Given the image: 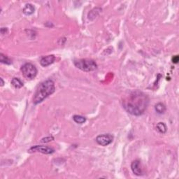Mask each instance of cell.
Instances as JSON below:
<instances>
[{
  "instance_id": "obj_1",
  "label": "cell",
  "mask_w": 179,
  "mask_h": 179,
  "mask_svg": "<svg viewBox=\"0 0 179 179\" xmlns=\"http://www.w3.org/2000/svg\"><path fill=\"white\" fill-rule=\"evenodd\" d=\"M148 104L149 98L148 95L139 90L131 92L122 103V106L127 112L137 116L143 114Z\"/></svg>"
},
{
  "instance_id": "obj_2",
  "label": "cell",
  "mask_w": 179,
  "mask_h": 179,
  "mask_svg": "<svg viewBox=\"0 0 179 179\" xmlns=\"http://www.w3.org/2000/svg\"><path fill=\"white\" fill-rule=\"evenodd\" d=\"M55 90V83L52 80H46L41 83L36 90L33 98V102L34 104H38L42 102L47 97L53 94Z\"/></svg>"
},
{
  "instance_id": "obj_3",
  "label": "cell",
  "mask_w": 179,
  "mask_h": 179,
  "mask_svg": "<svg viewBox=\"0 0 179 179\" xmlns=\"http://www.w3.org/2000/svg\"><path fill=\"white\" fill-rule=\"evenodd\" d=\"M73 64L78 69L86 72L94 71L97 69V65L95 61L91 59H76L73 62Z\"/></svg>"
},
{
  "instance_id": "obj_4",
  "label": "cell",
  "mask_w": 179,
  "mask_h": 179,
  "mask_svg": "<svg viewBox=\"0 0 179 179\" xmlns=\"http://www.w3.org/2000/svg\"><path fill=\"white\" fill-rule=\"evenodd\" d=\"M21 72L25 79L32 80L37 75V69L33 64L26 63L21 67Z\"/></svg>"
},
{
  "instance_id": "obj_5",
  "label": "cell",
  "mask_w": 179,
  "mask_h": 179,
  "mask_svg": "<svg viewBox=\"0 0 179 179\" xmlns=\"http://www.w3.org/2000/svg\"><path fill=\"white\" fill-rule=\"evenodd\" d=\"M114 141V137L110 134H104L97 136L96 141L99 145L102 146H106L111 144Z\"/></svg>"
},
{
  "instance_id": "obj_6",
  "label": "cell",
  "mask_w": 179,
  "mask_h": 179,
  "mask_svg": "<svg viewBox=\"0 0 179 179\" xmlns=\"http://www.w3.org/2000/svg\"><path fill=\"white\" fill-rule=\"evenodd\" d=\"M54 151V149H53L52 148H50V147L46 146H39V145H36V146L32 147V148H30L28 150L29 153L39 152L43 154H46V155L53 153Z\"/></svg>"
},
{
  "instance_id": "obj_7",
  "label": "cell",
  "mask_w": 179,
  "mask_h": 179,
  "mask_svg": "<svg viewBox=\"0 0 179 179\" xmlns=\"http://www.w3.org/2000/svg\"><path fill=\"white\" fill-rule=\"evenodd\" d=\"M131 169L132 170V172L137 176L143 175V169H142L141 163L140 160H136L132 162L131 164Z\"/></svg>"
},
{
  "instance_id": "obj_8",
  "label": "cell",
  "mask_w": 179,
  "mask_h": 179,
  "mask_svg": "<svg viewBox=\"0 0 179 179\" xmlns=\"http://www.w3.org/2000/svg\"><path fill=\"white\" fill-rule=\"evenodd\" d=\"M55 60V57L53 55H50L45 56L43 57L40 60V64L43 67H48V66L52 65Z\"/></svg>"
},
{
  "instance_id": "obj_9",
  "label": "cell",
  "mask_w": 179,
  "mask_h": 179,
  "mask_svg": "<svg viewBox=\"0 0 179 179\" xmlns=\"http://www.w3.org/2000/svg\"><path fill=\"white\" fill-rule=\"evenodd\" d=\"M34 11V7L31 4H27L23 9H22V12H23L24 14L26 15V16H30V15L33 14Z\"/></svg>"
},
{
  "instance_id": "obj_10",
  "label": "cell",
  "mask_w": 179,
  "mask_h": 179,
  "mask_svg": "<svg viewBox=\"0 0 179 179\" xmlns=\"http://www.w3.org/2000/svg\"><path fill=\"white\" fill-rule=\"evenodd\" d=\"M11 83L15 88H17V89H20L23 86V83L21 81L20 79H19L18 78H13L11 80Z\"/></svg>"
},
{
  "instance_id": "obj_11",
  "label": "cell",
  "mask_w": 179,
  "mask_h": 179,
  "mask_svg": "<svg viewBox=\"0 0 179 179\" xmlns=\"http://www.w3.org/2000/svg\"><path fill=\"white\" fill-rule=\"evenodd\" d=\"M102 12V9L100 8H95L91 11L89 13H88V18L90 20H93L94 18H96L99 13Z\"/></svg>"
},
{
  "instance_id": "obj_12",
  "label": "cell",
  "mask_w": 179,
  "mask_h": 179,
  "mask_svg": "<svg viewBox=\"0 0 179 179\" xmlns=\"http://www.w3.org/2000/svg\"><path fill=\"white\" fill-rule=\"evenodd\" d=\"M155 110L158 114H162L166 111V106L162 103H157L155 106Z\"/></svg>"
},
{
  "instance_id": "obj_13",
  "label": "cell",
  "mask_w": 179,
  "mask_h": 179,
  "mask_svg": "<svg viewBox=\"0 0 179 179\" xmlns=\"http://www.w3.org/2000/svg\"><path fill=\"white\" fill-rule=\"evenodd\" d=\"M156 129L161 134H164L166 131V126L164 122H159V123L157 124Z\"/></svg>"
},
{
  "instance_id": "obj_14",
  "label": "cell",
  "mask_w": 179,
  "mask_h": 179,
  "mask_svg": "<svg viewBox=\"0 0 179 179\" xmlns=\"http://www.w3.org/2000/svg\"><path fill=\"white\" fill-rule=\"evenodd\" d=\"M73 120L75 122L78 124H83L86 121V118L82 116H79V115H75L73 117Z\"/></svg>"
},
{
  "instance_id": "obj_15",
  "label": "cell",
  "mask_w": 179,
  "mask_h": 179,
  "mask_svg": "<svg viewBox=\"0 0 179 179\" xmlns=\"http://www.w3.org/2000/svg\"><path fill=\"white\" fill-rule=\"evenodd\" d=\"M0 62L3 64H6V65H11L12 63L11 60L7 56L4 55L2 53L0 54Z\"/></svg>"
},
{
  "instance_id": "obj_16",
  "label": "cell",
  "mask_w": 179,
  "mask_h": 179,
  "mask_svg": "<svg viewBox=\"0 0 179 179\" xmlns=\"http://www.w3.org/2000/svg\"><path fill=\"white\" fill-rule=\"evenodd\" d=\"M53 140H54V138L53 137H48L41 139V142H43V143H48V142H50L51 141Z\"/></svg>"
},
{
  "instance_id": "obj_17",
  "label": "cell",
  "mask_w": 179,
  "mask_h": 179,
  "mask_svg": "<svg viewBox=\"0 0 179 179\" xmlns=\"http://www.w3.org/2000/svg\"><path fill=\"white\" fill-rule=\"evenodd\" d=\"M171 60H172L173 63H174V64H177V63H178V61H179V57H178V55H175V56H174V57H172V59H171Z\"/></svg>"
},
{
  "instance_id": "obj_18",
  "label": "cell",
  "mask_w": 179,
  "mask_h": 179,
  "mask_svg": "<svg viewBox=\"0 0 179 179\" xmlns=\"http://www.w3.org/2000/svg\"><path fill=\"white\" fill-rule=\"evenodd\" d=\"M7 32V29L5 28V27H2V28L1 29V33L2 34H6Z\"/></svg>"
},
{
  "instance_id": "obj_19",
  "label": "cell",
  "mask_w": 179,
  "mask_h": 179,
  "mask_svg": "<svg viewBox=\"0 0 179 179\" xmlns=\"http://www.w3.org/2000/svg\"><path fill=\"white\" fill-rule=\"evenodd\" d=\"M0 80H1V86H3V85H4V81H3L2 79H0Z\"/></svg>"
}]
</instances>
